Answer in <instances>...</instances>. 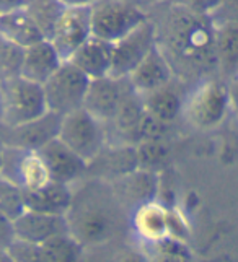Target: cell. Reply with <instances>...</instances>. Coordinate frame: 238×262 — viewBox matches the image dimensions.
Here are the masks:
<instances>
[{"instance_id": "obj_2", "label": "cell", "mask_w": 238, "mask_h": 262, "mask_svg": "<svg viewBox=\"0 0 238 262\" xmlns=\"http://www.w3.org/2000/svg\"><path fill=\"white\" fill-rule=\"evenodd\" d=\"M48 113L43 85L20 75L0 80V122L4 129L22 127Z\"/></svg>"}, {"instance_id": "obj_30", "label": "cell", "mask_w": 238, "mask_h": 262, "mask_svg": "<svg viewBox=\"0 0 238 262\" xmlns=\"http://www.w3.org/2000/svg\"><path fill=\"white\" fill-rule=\"evenodd\" d=\"M7 252L13 262H48L41 245H34V243L18 238L12 243V246L7 249Z\"/></svg>"}, {"instance_id": "obj_15", "label": "cell", "mask_w": 238, "mask_h": 262, "mask_svg": "<svg viewBox=\"0 0 238 262\" xmlns=\"http://www.w3.org/2000/svg\"><path fill=\"white\" fill-rule=\"evenodd\" d=\"M61 117L48 113L38 121H33L22 127L5 129L7 137H0L5 145L18 147L25 150H41L46 143H49L59 135Z\"/></svg>"}, {"instance_id": "obj_19", "label": "cell", "mask_w": 238, "mask_h": 262, "mask_svg": "<svg viewBox=\"0 0 238 262\" xmlns=\"http://www.w3.org/2000/svg\"><path fill=\"white\" fill-rule=\"evenodd\" d=\"M176 82L178 78L142 96L145 113L167 125L173 124L180 116H183V110H185L186 95L183 93Z\"/></svg>"}, {"instance_id": "obj_3", "label": "cell", "mask_w": 238, "mask_h": 262, "mask_svg": "<svg viewBox=\"0 0 238 262\" xmlns=\"http://www.w3.org/2000/svg\"><path fill=\"white\" fill-rule=\"evenodd\" d=\"M228 83L209 77L197 82L186 95L183 116L197 130H212L221 125L230 113Z\"/></svg>"}, {"instance_id": "obj_31", "label": "cell", "mask_w": 238, "mask_h": 262, "mask_svg": "<svg viewBox=\"0 0 238 262\" xmlns=\"http://www.w3.org/2000/svg\"><path fill=\"white\" fill-rule=\"evenodd\" d=\"M168 2L185 7L188 10L199 13V15L214 16V13L219 10V7H221L222 0H168Z\"/></svg>"}, {"instance_id": "obj_1", "label": "cell", "mask_w": 238, "mask_h": 262, "mask_svg": "<svg viewBox=\"0 0 238 262\" xmlns=\"http://www.w3.org/2000/svg\"><path fill=\"white\" fill-rule=\"evenodd\" d=\"M150 20L155 26L157 44L167 56L178 80L197 82L217 72L215 21L185 7L167 4Z\"/></svg>"}, {"instance_id": "obj_21", "label": "cell", "mask_w": 238, "mask_h": 262, "mask_svg": "<svg viewBox=\"0 0 238 262\" xmlns=\"http://www.w3.org/2000/svg\"><path fill=\"white\" fill-rule=\"evenodd\" d=\"M132 227L145 245L168 236V207L155 201L134 209Z\"/></svg>"}, {"instance_id": "obj_16", "label": "cell", "mask_w": 238, "mask_h": 262, "mask_svg": "<svg viewBox=\"0 0 238 262\" xmlns=\"http://www.w3.org/2000/svg\"><path fill=\"white\" fill-rule=\"evenodd\" d=\"M64 64L62 57L49 39H43L23 51L20 77L33 83L44 85Z\"/></svg>"}, {"instance_id": "obj_37", "label": "cell", "mask_w": 238, "mask_h": 262, "mask_svg": "<svg viewBox=\"0 0 238 262\" xmlns=\"http://www.w3.org/2000/svg\"><path fill=\"white\" fill-rule=\"evenodd\" d=\"M228 95H230V106L238 114V77L232 78L228 82Z\"/></svg>"}, {"instance_id": "obj_42", "label": "cell", "mask_w": 238, "mask_h": 262, "mask_svg": "<svg viewBox=\"0 0 238 262\" xmlns=\"http://www.w3.org/2000/svg\"><path fill=\"white\" fill-rule=\"evenodd\" d=\"M236 77H238V75H236Z\"/></svg>"}, {"instance_id": "obj_10", "label": "cell", "mask_w": 238, "mask_h": 262, "mask_svg": "<svg viewBox=\"0 0 238 262\" xmlns=\"http://www.w3.org/2000/svg\"><path fill=\"white\" fill-rule=\"evenodd\" d=\"M155 46H157V34L152 20H149L113 44L111 77L119 80L127 78Z\"/></svg>"}, {"instance_id": "obj_35", "label": "cell", "mask_w": 238, "mask_h": 262, "mask_svg": "<svg viewBox=\"0 0 238 262\" xmlns=\"http://www.w3.org/2000/svg\"><path fill=\"white\" fill-rule=\"evenodd\" d=\"M33 0H0V15L26 10Z\"/></svg>"}, {"instance_id": "obj_17", "label": "cell", "mask_w": 238, "mask_h": 262, "mask_svg": "<svg viewBox=\"0 0 238 262\" xmlns=\"http://www.w3.org/2000/svg\"><path fill=\"white\" fill-rule=\"evenodd\" d=\"M74 195L70 186L49 181L38 189L25 191V205L26 210L31 212L67 216L74 204Z\"/></svg>"}, {"instance_id": "obj_13", "label": "cell", "mask_w": 238, "mask_h": 262, "mask_svg": "<svg viewBox=\"0 0 238 262\" xmlns=\"http://www.w3.org/2000/svg\"><path fill=\"white\" fill-rule=\"evenodd\" d=\"M175 78L176 75H175V72H173L171 64L157 44V46L149 52V56L134 69V72L129 77H127V82H129V85L132 86L135 93L144 96L171 83Z\"/></svg>"}, {"instance_id": "obj_14", "label": "cell", "mask_w": 238, "mask_h": 262, "mask_svg": "<svg viewBox=\"0 0 238 262\" xmlns=\"http://www.w3.org/2000/svg\"><path fill=\"white\" fill-rule=\"evenodd\" d=\"M13 225L18 239L34 243V245L41 246L49 239L59 236V234L70 233L67 216L48 215L31 210H25L13 222Z\"/></svg>"}, {"instance_id": "obj_20", "label": "cell", "mask_w": 238, "mask_h": 262, "mask_svg": "<svg viewBox=\"0 0 238 262\" xmlns=\"http://www.w3.org/2000/svg\"><path fill=\"white\" fill-rule=\"evenodd\" d=\"M67 62H72L90 80L109 77L113 66V44L91 36Z\"/></svg>"}, {"instance_id": "obj_5", "label": "cell", "mask_w": 238, "mask_h": 262, "mask_svg": "<svg viewBox=\"0 0 238 262\" xmlns=\"http://www.w3.org/2000/svg\"><path fill=\"white\" fill-rule=\"evenodd\" d=\"M69 148L84 158L88 165L102 155L106 148V127L84 107L61 117L59 135Z\"/></svg>"}, {"instance_id": "obj_23", "label": "cell", "mask_w": 238, "mask_h": 262, "mask_svg": "<svg viewBox=\"0 0 238 262\" xmlns=\"http://www.w3.org/2000/svg\"><path fill=\"white\" fill-rule=\"evenodd\" d=\"M0 38L22 49L46 39L26 10L0 15Z\"/></svg>"}, {"instance_id": "obj_11", "label": "cell", "mask_w": 238, "mask_h": 262, "mask_svg": "<svg viewBox=\"0 0 238 262\" xmlns=\"http://www.w3.org/2000/svg\"><path fill=\"white\" fill-rule=\"evenodd\" d=\"M127 88H129L127 78L119 80L109 75L91 80L85 96L84 110L102 124L108 125L117 114Z\"/></svg>"}, {"instance_id": "obj_18", "label": "cell", "mask_w": 238, "mask_h": 262, "mask_svg": "<svg viewBox=\"0 0 238 262\" xmlns=\"http://www.w3.org/2000/svg\"><path fill=\"white\" fill-rule=\"evenodd\" d=\"M160 178L155 171L137 168L132 173L114 181V194L126 202H132L137 207L158 201Z\"/></svg>"}, {"instance_id": "obj_9", "label": "cell", "mask_w": 238, "mask_h": 262, "mask_svg": "<svg viewBox=\"0 0 238 262\" xmlns=\"http://www.w3.org/2000/svg\"><path fill=\"white\" fill-rule=\"evenodd\" d=\"M0 176L12 181L23 191L38 189L51 181L48 168L38 151L10 145H5Z\"/></svg>"}, {"instance_id": "obj_27", "label": "cell", "mask_w": 238, "mask_h": 262, "mask_svg": "<svg viewBox=\"0 0 238 262\" xmlns=\"http://www.w3.org/2000/svg\"><path fill=\"white\" fill-rule=\"evenodd\" d=\"M135 157L141 169L158 173V169L167 165L170 150L163 140H144L135 145Z\"/></svg>"}, {"instance_id": "obj_8", "label": "cell", "mask_w": 238, "mask_h": 262, "mask_svg": "<svg viewBox=\"0 0 238 262\" xmlns=\"http://www.w3.org/2000/svg\"><path fill=\"white\" fill-rule=\"evenodd\" d=\"M93 36L91 33V5L90 7H67L57 25L49 36V41L64 62L84 46Z\"/></svg>"}, {"instance_id": "obj_36", "label": "cell", "mask_w": 238, "mask_h": 262, "mask_svg": "<svg viewBox=\"0 0 238 262\" xmlns=\"http://www.w3.org/2000/svg\"><path fill=\"white\" fill-rule=\"evenodd\" d=\"M117 262H147V256H145V252L135 251V249H127L119 256Z\"/></svg>"}, {"instance_id": "obj_32", "label": "cell", "mask_w": 238, "mask_h": 262, "mask_svg": "<svg viewBox=\"0 0 238 262\" xmlns=\"http://www.w3.org/2000/svg\"><path fill=\"white\" fill-rule=\"evenodd\" d=\"M168 236L186 241L188 223L176 209H168Z\"/></svg>"}, {"instance_id": "obj_34", "label": "cell", "mask_w": 238, "mask_h": 262, "mask_svg": "<svg viewBox=\"0 0 238 262\" xmlns=\"http://www.w3.org/2000/svg\"><path fill=\"white\" fill-rule=\"evenodd\" d=\"M212 18L214 21H238V0H222Z\"/></svg>"}, {"instance_id": "obj_38", "label": "cell", "mask_w": 238, "mask_h": 262, "mask_svg": "<svg viewBox=\"0 0 238 262\" xmlns=\"http://www.w3.org/2000/svg\"><path fill=\"white\" fill-rule=\"evenodd\" d=\"M66 7H90L98 0H61Z\"/></svg>"}, {"instance_id": "obj_39", "label": "cell", "mask_w": 238, "mask_h": 262, "mask_svg": "<svg viewBox=\"0 0 238 262\" xmlns=\"http://www.w3.org/2000/svg\"><path fill=\"white\" fill-rule=\"evenodd\" d=\"M0 262H13V260H12L10 256H8L7 251H2V252H0Z\"/></svg>"}, {"instance_id": "obj_41", "label": "cell", "mask_w": 238, "mask_h": 262, "mask_svg": "<svg viewBox=\"0 0 238 262\" xmlns=\"http://www.w3.org/2000/svg\"><path fill=\"white\" fill-rule=\"evenodd\" d=\"M4 150H5V143L0 139V168H2V160H4Z\"/></svg>"}, {"instance_id": "obj_24", "label": "cell", "mask_w": 238, "mask_h": 262, "mask_svg": "<svg viewBox=\"0 0 238 262\" xmlns=\"http://www.w3.org/2000/svg\"><path fill=\"white\" fill-rule=\"evenodd\" d=\"M145 248H147L145 249L147 262H193V252L186 241L173 236L145 245Z\"/></svg>"}, {"instance_id": "obj_22", "label": "cell", "mask_w": 238, "mask_h": 262, "mask_svg": "<svg viewBox=\"0 0 238 262\" xmlns=\"http://www.w3.org/2000/svg\"><path fill=\"white\" fill-rule=\"evenodd\" d=\"M215 60L222 77L238 75V21H215Z\"/></svg>"}, {"instance_id": "obj_6", "label": "cell", "mask_w": 238, "mask_h": 262, "mask_svg": "<svg viewBox=\"0 0 238 262\" xmlns=\"http://www.w3.org/2000/svg\"><path fill=\"white\" fill-rule=\"evenodd\" d=\"M90 82L91 80L72 62H64L43 85L49 113L64 117L84 107Z\"/></svg>"}, {"instance_id": "obj_4", "label": "cell", "mask_w": 238, "mask_h": 262, "mask_svg": "<svg viewBox=\"0 0 238 262\" xmlns=\"http://www.w3.org/2000/svg\"><path fill=\"white\" fill-rule=\"evenodd\" d=\"M149 20L150 15L132 0H98L91 5V33L111 44Z\"/></svg>"}, {"instance_id": "obj_25", "label": "cell", "mask_w": 238, "mask_h": 262, "mask_svg": "<svg viewBox=\"0 0 238 262\" xmlns=\"http://www.w3.org/2000/svg\"><path fill=\"white\" fill-rule=\"evenodd\" d=\"M66 8L67 7L61 0H33L26 8V12L30 13L33 21L38 25L44 38L49 39L54 26L57 25Z\"/></svg>"}, {"instance_id": "obj_29", "label": "cell", "mask_w": 238, "mask_h": 262, "mask_svg": "<svg viewBox=\"0 0 238 262\" xmlns=\"http://www.w3.org/2000/svg\"><path fill=\"white\" fill-rule=\"evenodd\" d=\"M23 51L25 49L16 48L12 42L0 38V80L20 75Z\"/></svg>"}, {"instance_id": "obj_26", "label": "cell", "mask_w": 238, "mask_h": 262, "mask_svg": "<svg viewBox=\"0 0 238 262\" xmlns=\"http://www.w3.org/2000/svg\"><path fill=\"white\" fill-rule=\"evenodd\" d=\"M43 249L48 262H80L84 254L82 243L70 233H64L49 239L43 245Z\"/></svg>"}, {"instance_id": "obj_28", "label": "cell", "mask_w": 238, "mask_h": 262, "mask_svg": "<svg viewBox=\"0 0 238 262\" xmlns=\"http://www.w3.org/2000/svg\"><path fill=\"white\" fill-rule=\"evenodd\" d=\"M25 210V191L12 181L0 176V213L15 222Z\"/></svg>"}, {"instance_id": "obj_40", "label": "cell", "mask_w": 238, "mask_h": 262, "mask_svg": "<svg viewBox=\"0 0 238 262\" xmlns=\"http://www.w3.org/2000/svg\"><path fill=\"white\" fill-rule=\"evenodd\" d=\"M132 2L139 4V5H141V4H153V5H155V4H162L163 0H132Z\"/></svg>"}, {"instance_id": "obj_33", "label": "cell", "mask_w": 238, "mask_h": 262, "mask_svg": "<svg viewBox=\"0 0 238 262\" xmlns=\"http://www.w3.org/2000/svg\"><path fill=\"white\" fill-rule=\"evenodd\" d=\"M15 239H16V233H15L13 220L8 219L7 215L0 213V252L10 248Z\"/></svg>"}, {"instance_id": "obj_7", "label": "cell", "mask_w": 238, "mask_h": 262, "mask_svg": "<svg viewBox=\"0 0 238 262\" xmlns=\"http://www.w3.org/2000/svg\"><path fill=\"white\" fill-rule=\"evenodd\" d=\"M69 231L75 236L82 246H98L106 243L114 231V219L111 210L105 204L93 199H85L84 202L72 204L67 213Z\"/></svg>"}, {"instance_id": "obj_12", "label": "cell", "mask_w": 238, "mask_h": 262, "mask_svg": "<svg viewBox=\"0 0 238 262\" xmlns=\"http://www.w3.org/2000/svg\"><path fill=\"white\" fill-rule=\"evenodd\" d=\"M46 168H48L49 178L54 183H61L66 186H72L84 176L90 165L80 155L69 148L57 137L38 150Z\"/></svg>"}]
</instances>
